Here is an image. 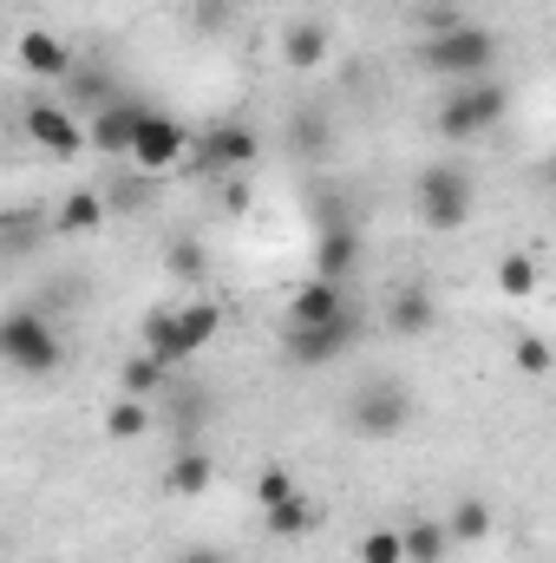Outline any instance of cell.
<instances>
[{
    "instance_id": "6da1fadb",
    "label": "cell",
    "mask_w": 556,
    "mask_h": 563,
    "mask_svg": "<svg viewBox=\"0 0 556 563\" xmlns=\"http://www.w3.org/2000/svg\"><path fill=\"white\" fill-rule=\"evenodd\" d=\"M419 59H425L432 73H445L452 86H465V79H485V73L498 66V40H491L485 26H471L465 13H438V20H432V40L419 46Z\"/></svg>"
},
{
    "instance_id": "7a4b0ae2",
    "label": "cell",
    "mask_w": 556,
    "mask_h": 563,
    "mask_svg": "<svg viewBox=\"0 0 556 563\" xmlns=\"http://www.w3.org/2000/svg\"><path fill=\"white\" fill-rule=\"evenodd\" d=\"M216 328H223V308H216V301L164 308V314H151V321H144V354H151V361H164V367H177V361L203 354V347L216 341Z\"/></svg>"
},
{
    "instance_id": "3957f363",
    "label": "cell",
    "mask_w": 556,
    "mask_h": 563,
    "mask_svg": "<svg viewBox=\"0 0 556 563\" xmlns=\"http://www.w3.org/2000/svg\"><path fill=\"white\" fill-rule=\"evenodd\" d=\"M0 361H7L13 374H26V380H46V374H59L66 341H59V328H53L46 314L13 308V314L0 321Z\"/></svg>"
},
{
    "instance_id": "277c9868",
    "label": "cell",
    "mask_w": 556,
    "mask_h": 563,
    "mask_svg": "<svg viewBox=\"0 0 556 563\" xmlns=\"http://www.w3.org/2000/svg\"><path fill=\"white\" fill-rule=\"evenodd\" d=\"M498 119H504V86H491V79H465V86H452V99L438 106V132L452 144L485 139Z\"/></svg>"
},
{
    "instance_id": "5b68a950",
    "label": "cell",
    "mask_w": 556,
    "mask_h": 563,
    "mask_svg": "<svg viewBox=\"0 0 556 563\" xmlns=\"http://www.w3.org/2000/svg\"><path fill=\"white\" fill-rule=\"evenodd\" d=\"M419 217H425L432 230H465V217H471V177H465L458 164L419 170Z\"/></svg>"
},
{
    "instance_id": "8992f818",
    "label": "cell",
    "mask_w": 556,
    "mask_h": 563,
    "mask_svg": "<svg viewBox=\"0 0 556 563\" xmlns=\"http://www.w3.org/2000/svg\"><path fill=\"white\" fill-rule=\"evenodd\" d=\"M347 420L360 439H393L400 426L413 420V394L400 387V380H367L354 400H347Z\"/></svg>"
},
{
    "instance_id": "52a82bcc",
    "label": "cell",
    "mask_w": 556,
    "mask_h": 563,
    "mask_svg": "<svg viewBox=\"0 0 556 563\" xmlns=\"http://www.w3.org/2000/svg\"><path fill=\"white\" fill-rule=\"evenodd\" d=\"M125 157H132L138 170H170V164L190 157V125L170 119V112H151V106H144L138 132H132V144H125Z\"/></svg>"
},
{
    "instance_id": "ba28073f",
    "label": "cell",
    "mask_w": 556,
    "mask_h": 563,
    "mask_svg": "<svg viewBox=\"0 0 556 563\" xmlns=\"http://www.w3.org/2000/svg\"><path fill=\"white\" fill-rule=\"evenodd\" d=\"M354 334H360V314H354V308H341V314L321 321V328H288V361H294V367H327V361H341V354L354 347Z\"/></svg>"
},
{
    "instance_id": "9c48e42d",
    "label": "cell",
    "mask_w": 556,
    "mask_h": 563,
    "mask_svg": "<svg viewBox=\"0 0 556 563\" xmlns=\"http://www.w3.org/2000/svg\"><path fill=\"white\" fill-rule=\"evenodd\" d=\"M26 139L40 144L46 157H79V151H86V125H79L66 106L33 99V106H26Z\"/></svg>"
},
{
    "instance_id": "30bf717a",
    "label": "cell",
    "mask_w": 556,
    "mask_h": 563,
    "mask_svg": "<svg viewBox=\"0 0 556 563\" xmlns=\"http://www.w3.org/2000/svg\"><path fill=\"white\" fill-rule=\"evenodd\" d=\"M256 151H263L256 125H210V132H203V151H197V164L230 177V170H249V164H256Z\"/></svg>"
},
{
    "instance_id": "8fae6325",
    "label": "cell",
    "mask_w": 556,
    "mask_h": 563,
    "mask_svg": "<svg viewBox=\"0 0 556 563\" xmlns=\"http://www.w3.org/2000/svg\"><path fill=\"white\" fill-rule=\"evenodd\" d=\"M144 106H125V99H112V106H99L92 119H86V144H99V151H112V157H125V144L138 132Z\"/></svg>"
},
{
    "instance_id": "7c38bea8",
    "label": "cell",
    "mask_w": 556,
    "mask_h": 563,
    "mask_svg": "<svg viewBox=\"0 0 556 563\" xmlns=\"http://www.w3.org/2000/svg\"><path fill=\"white\" fill-rule=\"evenodd\" d=\"M354 269H360V230H347V223L321 230V250H314V282H347Z\"/></svg>"
},
{
    "instance_id": "4fadbf2b",
    "label": "cell",
    "mask_w": 556,
    "mask_h": 563,
    "mask_svg": "<svg viewBox=\"0 0 556 563\" xmlns=\"http://www.w3.org/2000/svg\"><path fill=\"white\" fill-rule=\"evenodd\" d=\"M341 308H347V288H341V282H308V288L288 295V328H321V321H334Z\"/></svg>"
},
{
    "instance_id": "5bb4252c",
    "label": "cell",
    "mask_w": 556,
    "mask_h": 563,
    "mask_svg": "<svg viewBox=\"0 0 556 563\" xmlns=\"http://www.w3.org/2000/svg\"><path fill=\"white\" fill-rule=\"evenodd\" d=\"M20 66L40 73V79H66V73H73V53H66L46 26H26V33H20Z\"/></svg>"
},
{
    "instance_id": "9a60e30c",
    "label": "cell",
    "mask_w": 556,
    "mask_h": 563,
    "mask_svg": "<svg viewBox=\"0 0 556 563\" xmlns=\"http://www.w3.org/2000/svg\"><path fill=\"white\" fill-rule=\"evenodd\" d=\"M281 59H288L294 73H314V66L327 59V26H321V20H294V26L281 33Z\"/></svg>"
},
{
    "instance_id": "2e32d148",
    "label": "cell",
    "mask_w": 556,
    "mask_h": 563,
    "mask_svg": "<svg viewBox=\"0 0 556 563\" xmlns=\"http://www.w3.org/2000/svg\"><path fill=\"white\" fill-rule=\"evenodd\" d=\"M53 230H59V236H99V230H105V197H99V190H73V197L59 203Z\"/></svg>"
},
{
    "instance_id": "e0dca14e",
    "label": "cell",
    "mask_w": 556,
    "mask_h": 563,
    "mask_svg": "<svg viewBox=\"0 0 556 563\" xmlns=\"http://www.w3.org/2000/svg\"><path fill=\"white\" fill-rule=\"evenodd\" d=\"M387 321H393V334H400V341H419V334H432V295H425L419 282H407V288L393 295Z\"/></svg>"
},
{
    "instance_id": "ac0fdd59",
    "label": "cell",
    "mask_w": 556,
    "mask_h": 563,
    "mask_svg": "<svg viewBox=\"0 0 556 563\" xmlns=\"http://www.w3.org/2000/svg\"><path fill=\"white\" fill-rule=\"evenodd\" d=\"M210 478H216L210 452H177V459H170V472H164V485H170L177 498H203V492H210Z\"/></svg>"
},
{
    "instance_id": "d6986e66",
    "label": "cell",
    "mask_w": 556,
    "mask_h": 563,
    "mask_svg": "<svg viewBox=\"0 0 556 563\" xmlns=\"http://www.w3.org/2000/svg\"><path fill=\"white\" fill-rule=\"evenodd\" d=\"M445 544H452V538H445V525H432V518L400 531V558L407 563H438L445 558Z\"/></svg>"
},
{
    "instance_id": "ffe728a7",
    "label": "cell",
    "mask_w": 556,
    "mask_h": 563,
    "mask_svg": "<svg viewBox=\"0 0 556 563\" xmlns=\"http://www.w3.org/2000/svg\"><path fill=\"white\" fill-rule=\"evenodd\" d=\"M485 531H491V505H485V498H458V511H452L445 538H452V544H478Z\"/></svg>"
},
{
    "instance_id": "44dd1931",
    "label": "cell",
    "mask_w": 556,
    "mask_h": 563,
    "mask_svg": "<svg viewBox=\"0 0 556 563\" xmlns=\"http://www.w3.org/2000/svg\"><path fill=\"white\" fill-rule=\"evenodd\" d=\"M263 525H269V538H301V531L314 525V511H308V498L294 492V498H281V505L263 511Z\"/></svg>"
},
{
    "instance_id": "7402d4cb",
    "label": "cell",
    "mask_w": 556,
    "mask_h": 563,
    "mask_svg": "<svg viewBox=\"0 0 556 563\" xmlns=\"http://www.w3.org/2000/svg\"><path fill=\"white\" fill-rule=\"evenodd\" d=\"M157 380H164V361H151V354H132V361H125V374H119L125 400H144V394H157Z\"/></svg>"
},
{
    "instance_id": "603a6c76",
    "label": "cell",
    "mask_w": 556,
    "mask_h": 563,
    "mask_svg": "<svg viewBox=\"0 0 556 563\" xmlns=\"http://www.w3.org/2000/svg\"><path fill=\"white\" fill-rule=\"evenodd\" d=\"M144 426H151L144 400H119V407L105 413V432H112V439H144Z\"/></svg>"
},
{
    "instance_id": "cb8c5ba5",
    "label": "cell",
    "mask_w": 556,
    "mask_h": 563,
    "mask_svg": "<svg viewBox=\"0 0 556 563\" xmlns=\"http://www.w3.org/2000/svg\"><path fill=\"white\" fill-rule=\"evenodd\" d=\"M66 86H73V99L86 106V119H92L99 106H112V86H105L99 73H66Z\"/></svg>"
},
{
    "instance_id": "d4e9b609",
    "label": "cell",
    "mask_w": 556,
    "mask_h": 563,
    "mask_svg": "<svg viewBox=\"0 0 556 563\" xmlns=\"http://www.w3.org/2000/svg\"><path fill=\"white\" fill-rule=\"evenodd\" d=\"M498 288H504V295H531V288H537V263H531V256H504V263H498Z\"/></svg>"
},
{
    "instance_id": "484cf974",
    "label": "cell",
    "mask_w": 556,
    "mask_h": 563,
    "mask_svg": "<svg viewBox=\"0 0 556 563\" xmlns=\"http://www.w3.org/2000/svg\"><path fill=\"white\" fill-rule=\"evenodd\" d=\"M301 485H294V472H281V465H269L263 478H256V505L269 511V505H281V498H294Z\"/></svg>"
},
{
    "instance_id": "4316f807",
    "label": "cell",
    "mask_w": 556,
    "mask_h": 563,
    "mask_svg": "<svg viewBox=\"0 0 556 563\" xmlns=\"http://www.w3.org/2000/svg\"><path fill=\"white\" fill-rule=\"evenodd\" d=\"M360 563H407L400 558V531H367L360 538Z\"/></svg>"
},
{
    "instance_id": "83f0119b",
    "label": "cell",
    "mask_w": 556,
    "mask_h": 563,
    "mask_svg": "<svg viewBox=\"0 0 556 563\" xmlns=\"http://www.w3.org/2000/svg\"><path fill=\"white\" fill-rule=\"evenodd\" d=\"M518 367H524V374H551V341H544V334H524V341H518Z\"/></svg>"
},
{
    "instance_id": "f1b7e54d",
    "label": "cell",
    "mask_w": 556,
    "mask_h": 563,
    "mask_svg": "<svg viewBox=\"0 0 556 563\" xmlns=\"http://www.w3.org/2000/svg\"><path fill=\"white\" fill-rule=\"evenodd\" d=\"M223 210H249V177H243V170L223 177Z\"/></svg>"
},
{
    "instance_id": "f546056e",
    "label": "cell",
    "mask_w": 556,
    "mask_h": 563,
    "mask_svg": "<svg viewBox=\"0 0 556 563\" xmlns=\"http://www.w3.org/2000/svg\"><path fill=\"white\" fill-rule=\"evenodd\" d=\"M170 269H203V250H197V243H177V250H170Z\"/></svg>"
},
{
    "instance_id": "4dcf8cb0",
    "label": "cell",
    "mask_w": 556,
    "mask_h": 563,
    "mask_svg": "<svg viewBox=\"0 0 556 563\" xmlns=\"http://www.w3.org/2000/svg\"><path fill=\"white\" fill-rule=\"evenodd\" d=\"M177 563H230V558H216V551H190V558H177Z\"/></svg>"
}]
</instances>
